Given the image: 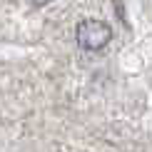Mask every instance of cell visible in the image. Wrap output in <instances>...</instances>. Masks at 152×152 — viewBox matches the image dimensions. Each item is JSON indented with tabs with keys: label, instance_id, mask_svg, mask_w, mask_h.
<instances>
[{
	"label": "cell",
	"instance_id": "cell-1",
	"mask_svg": "<svg viewBox=\"0 0 152 152\" xmlns=\"http://www.w3.org/2000/svg\"><path fill=\"white\" fill-rule=\"evenodd\" d=\"M75 37H77V45L82 50H90V53H97V50H102L107 42L112 40V30L110 25L102 23V20H82L77 25V30H75Z\"/></svg>",
	"mask_w": 152,
	"mask_h": 152
},
{
	"label": "cell",
	"instance_id": "cell-2",
	"mask_svg": "<svg viewBox=\"0 0 152 152\" xmlns=\"http://www.w3.org/2000/svg\"><path fill=\"white\" fill-rule=\"evenodd\" d=\"M30 5H35V8H40V5H45V3H50V0H28Z\"/></svg>",
	"mask_w": 152,
	"mask_h": 152
}]
</instances>
